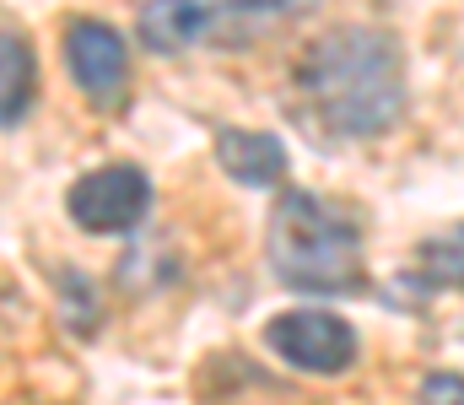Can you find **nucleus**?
Listing matches in <instances>:
<instances>
[{"instance_id": "obj_1", "label": "nucleus", "mask_w": 464, "mask_h": 405, "mask_svg": "<svg viewBox=\"0 0 464 405\" xmlns=\"http://www.w3.org/2000/svg\"><path fill=\"white\" fill-rule=\"evenodd\" d=\"M308 114L335 135H383L405 114V54L378 27H330L297 60Z\"/></svg>"}, {"instance_id": "obj_2", "label": "nucleus", "mask_w": 464, "mask_h": 405, "mask_svg": "<svg viewBox=\"0 0 464 405\" xmlns=\"http://www.w3.org/2000/svg\"><path fill=\"white\" fill-rule=\"evenodd\" d=\"M265 249H270V270L292 292L341 297L362 286V227L308 189H286L276 200Z\"/></svg>"}, {"instance_id": "obj_3", "label": "nucleus", "mask_w": 464, "mask_h": 405, "mask_svg": "<svg viewBox=\"0 0 464 405\" xmlns=\"http://www.w3.org/2000/svg\"><path fill=\"white\" fill-rule=\"evenodd\" d=\"M65 211L82 233H98V238H114V233H135L151 211V178L130 162H109V168H92L71 184L65 195Z\"/></svg>"}, {"instance_id": "obj_4", "label": "nucleus", "mask_w": 464, "mask_h": 405, "mask_svg": "<svg viewBox=\"0 0 464 405\" xmlns=\"http://www.w3.org/2000/svg\"><path fill=\"white\" fill-rule=\"evenodd\" d=\"M265 341L270 352L297 368V373H319V379H335L356 362V330H351L341 313H324V308H297V313H281L265 324Z\"/></svg>"}, {"instance_id": "obj_5", "label": "nucleus", "mask_w": 464, "mask_h": 405, "mask_svg": "<svg viewBox=\"0 0 464 405\" xmlns=\"http://www.w3.org/2000/svg\"><path fill=\"white\" fill-rule=\"evenodd\" d=\"M65 65L76 76V87L87 92L92 109H119L124 87H130V49L109 22L98 16H76L65 27Z\"/></svg>"}, {"instance_id": "obj_6", "label": "nucleus", "mask_w": 464, "mask_h": 405, "mask_svg": "<svg viewBox=\"0 0 464 405\" xmlns=\"http://www.w3.org/2000/svg\"><path fill=\"white\" fill-rule=\"evenodd\" d=\"M217 33V16L195 0H146L140 5V43L151 54H184Z\"/></svg>"}, {"instance_id": "obj_7", "label": "nucleus", "mask_w": 464, "mask_h": 405, "mask_svg": "<svg viewBox=\"0 0 464 405\" xmlns=\"http://www.w3.org/2000/svg\"><path fill=\"white\" fill-rule=\"evenodd\" d=\"M217 162L227 168L237 184L248 189H270L286 173V146L270 130H222L217 135Z\"/></svg>"}, {"instance_id": "obj_8", "label": "nucleus", "mask_w": 464, "mask_h": 405, "mask_svg": "<svg viewBox=\"0 0 464 405\" xmlns=\"http://www.w3.org/2000/svg\"><path fill=\"white\" fill-rule=\"evenodd\" d=\"M33 82H38V65H33V49L27 38L5 33L0 27V130L16 125L33 103Z\"/></svg>"}, {"instance_id": "obj_9", "label": "nucleus", "mask_w": 464, "mask_h": 405, "mask_svg": "<svg viewBox=\"0 0 464 405\" xmlns=\"http://www.w3.org/2000/svg\"><path fill=\"white\" fill-rule=\"evenodd\" d=\"M416 270H421L427 286H464V222L432 233L416 249Z\"/></svg>"}, {"instance_id": "obj_10", "label": "nucleus", "mask_w": 464, "mask_h": 405, "mask_svg": "<svg viewBox=\"0 0 464 405\" xmlns=\"http://www.w3.org/2000/svg\"><path fill=\"white\" fill-rule=\"evenodd\" d=\"M195 5H206L211 16H217V33L232 38L237 27H265V22H281V16H292V11H308L314 0H195Z\"/></svg>"}, {"instance_id": "obj_11", "label": "nucleus", "mask_w": 464, "mask_h": 405, "mask_svg": "<svg viewBox=\"0 0 464 405\" xmlns=\"http://www.w3.org/2000/svg\"><path fill=\"white\" fill-rule=\"evenodd\" d=\"M421 405H464V379L459 373H427Z\"/></svg>"}]
</instances>
